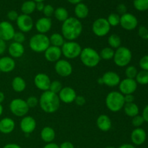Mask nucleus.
Listing matches in <instances>:
<instances>
[{"instance_id":"obj_1","label":"nucleus","mask_w":148,"mask_h":148,"mask_svg":"<svg viewBox=\"0 0 148 148\" xmlns=\"http://www.w3.org/2000/svg\"><path fill=\"white\" fill-rule=\"evenodd\" d=\"M82 25L79 19L69 17L62 23V35L67 40H75L80 36L82 32Z\"/></svg>"},{"instance_id":"obj_2","label":"nucleus","mask_w":148,"mask_h":148,"mask_svg":"<svg viewBox=\"0 0 148 148\" xmlns=\"http://www.w3.org/2000/svg\"><path fill=\"white\" fill-rule=\"evenodd\" d=\"M60 100L57 94L50 90L43 92L39 98V105L42 111L47 114H53L60 107Z\"/></svg>"},{"instance_id":"obj_3","label":"nucleus","mask_w":148,"mask_h":148,"mask_svg":"<svg viewBox=\"0 0 148 148\" xmlns=\"http://www.w3.org/2000/svg\"><path fill=\"white\" fill-rule=\"evenodd\" d=\"M125 104L124 95L119 91H111L106 98V106L110 111L119 112L123 109Z\"/></svg>"},{"instance_id":"obj_4","label":"nucleus","mask_w":148,"mask_h":148,"mask_svg":"<svg viewBox=\"0 0 148 148\" xmlns=\"http://www.w3.org/2000/svg\"><path fill=\"white\" fill-rule=\"evenodd\" d=\"M79 58H80L82 64L90 68L96 66L101 60L99 53H98L97 51L90 47L82 49L79 55Z\"/></svg>"},{"instance_id":"obj_5","label":"nucleus","mask_w":148,"mask_h":148,"mask_svg":"<svg viewBox=\"0 0 148 148\" xmlns=\"http://www.w3.org/2000/svg\"><path fill=\"white\" fill-rule=\"evenodd\" d=\"M50 46L49 37L46 34L38 33L32 36L29 40L30 49L36 53H44Z\"/></svg>"},{"instance_id":"obj_6","label":"nucleus","mask_w":148,"mask_h":148,"mask_svg":"<svg viewBox=\"0 0 148 148\" xmlns=\"http://www.w3.org/2000/svg\"><path fill=\"white\" fill-rule=\"evenodd\" d=\"M113 59L116 66L119 67H125L131 62L132 59V53L127 47L120 46L119 48L116 49Z\"/></svg>"},{"instance_id":"obj_7","label":"nucleus","mask_w":148,"mask_h":148,"mask_svg":"<svg viewBox=\"0 0 148 148\" xmlns=\"http://www.w3.org/2000/svg\"><path fill=\"white\" fill-rule=\"evenodd\" d=\"M62 55L67 59H74L79 57L82 51V47L75 40L65 41L61 47Z\"/></svg>"},{"instance_id":"obj_8","label":"nucleus","mask_w":148,"mask_h":148,"mask_svg":"<svg viewBox=\"0 0 148 148\" xmlns=\"http://www.w3.org/2000/svg\"><path fill=\"white\" fill-rule=\"evenodd\" d=\"M10 110L12 114L17 117H24L29 111V107L25 100L14 98L10 102Z\"/></svg>"},{"instance_id":"obj_9","label":"nucleus","mask_w":148,"mask_h":148,"mask_svg":"<svg viewBox=\"0 0 148 148\" xmlns=\"http://www.w3.org/2000/svg\"><path fill=\"white\" fill-rule=\"evenodd\" d=\"M111 27L106 18L100 17L93 22L92 25V30L95 36L101 38L107 36L111 30Z\"/></svg>"},{"instance_id":"obj_10","label":"nucleus","mask_w":148,"mask_h":148,"mask_svg":"<svg viewBox=\"0 0 148 148\" xmlns=\"http://www.w3.org/2000/svg\"><path fill=\"white\" fill-rule=\"evenodd\" d=\"M54 69L56 74L62 77H67L70 76L73 72L72 65L66 59H59L56 62L54 65Z\"/></svg>"},{"instance_id":"obj_11","label":"nucleus","mask_w":148,"mask_h":148,"mask_svg":"<svg viewBox=\"0 0 148 148\" xmlns=\"http://www.w3.org/2000/svg\"><path fill=\"white\" fill-rule=\"evenodd\" d=\"M119 25L124 30L131 31L137 28L138 25V20L134 14L127 12L121 15Z\"/></svg>"},{"instance_id":"obj_12","label":"nucleus","mask_w":148,"mask_h":148,"mask_svg":"<svg viewBox=\"0 0 148 148\" xmlns=\"http://www.w3.org/2000/svg\"><path fill=\"white\" fill-rule=\"evenodd\" d=\"M16 23L19 30L24 33H28L32 30L34 26V23L32 17L30 15L24 14L19 15L18 18L16 20Z\"/></svg>"},{"instance_id":"obj_13","label":"nucleus","mask_w":148,"mask_h":148,"mask_svg":"<svg viewBox=\"0 0 148 148\" xmlns=\"http://www.w3.org/2000/svg\"><path fill=\"white\" fill-rule=\"evenodd\" d=\"M15 33L14 26L9 21L0 22V38L4 41L12 40Z\"/></svg>"},{"instance_id":"obj_14","label":"nucleus","mask_w":148,"mask_h":148,"mask_svg":"<svg viewBox=\"0 0 148 148\" xmlns=\"http://www.w3.org/2000/svg\"><path fill=\"white\" fill-rule=\"evenodd\" d=\"M119 86V92L124 95L133 94L137 89V83L134 79L125 78L120 82Z\"/></svg>"},{"instance_id":"obj_15","label":"nucleus","mask_w":148,"mask_h":148,"mask_svg":"<svg viewBox=\"0 0 148 148\" xmlns=\"http://www.w3.org/2000/svg\"><path fill=\"white\" fill-rule=\"evenodd\" d=\"M77 95L76 93V91L71 87H63L58 94V96H59L61 102L66 104H69L75 102Z\"/></svg>"},{"instance_id":"obj_16","label":"nucleus","mask_w":148,"mask_h":148,"mask_svg":"<svg viewBox=\"0 0 148 148\" xmlns=\"http://www.w3.org/2000/svg\"><path fill=\"white\" fill-rule=\"evenodd\" d=\"M36 121L30 116H25L23 117L20 123V130L25 134H30L35 131L36 128Z\"/></svg>"},{"instance_id":"obj_17","label":"nucleus","mask_w":148,"mask_h":148,"mask_svg":"<svg viewBox=\"0 0 148 148\" xmlns=\"http://www.w3.org/2000/svg\"><path fill=\"white\" fill-rule=\"evenodd\" d=\"M50 77L49 75L45 73H38L35 76L34 84L35 86L38 90L42 91H46L49 90V87L51 85Z\"/></svg>"},{"instance_id":"obj_18","label":"nucleus","mask_w":148,"mask_h":148,"mask_svg":"<svg viewBox=\"0 0 148 148\" xmlns=\"http://www.w3.org/2000/svg\"><path fill=\"white\" fill-rule=\"evenodd\" d=\"M103 82V85L110 88H114V87L118 86L121 82V78L120 76L115 72L113 71H108L105 72L101 77Z\"/></svg>"},{"instance_id":"obj_19","label":"nucleus","mask_w":148,"mask_h":148,"mask_svg":"<svg viewBox=\"0 0 148 148\" xmlns=\"http://www.w3.org/2000/svg\"><path fill=\"white\" fill-rule=\"evenodd\" d=\"M62 56L61 48L50 46L44 52L45 59L49 62H55L61 59Z\"/></svg>"},{"instance_id":"obj_20","label":"nucleus","mask_w":148,"mask_h":148,"mask_svg":"<svg viewBox=\"0 0 148 148\" xmlns=\"http://www.w3.org/2000/svg\"><path fill=\"white\" fill-rule=\"evenodd\" d=\"M147 139V134L145 130L141 127L135 128L131 133L132 143L134 145H142L145 143Z\"/></svg>"},{"instance_id":"obj_21","label":"nucleus","mask_w":148,"mask_h":148,"mask_svg":"<svg viewBox=\"0 0 148 148\" xmlns=\"http://www.w3.org/2000/svg\"><path fill=\"white\" fill-rule=\"evenodd\" d=\"M35 27L38 33L46 34L51 30L52 27L51 19L46 17H40L36 21Z\"/></svg>"},{"instance_id":"obj_22","label":"nucleus","mask_w":148,"mask_h":148,"mask_svg":"<svg viewBox=\"0 0 148 148\" xmlns=\"http://www.w3.org/2000/svg\"><path fill=\"white\" fill-rule=\"evenodd\" d=\"M16 63L13 58L10 56H2L0 58V71L4 73L11 72L15 69Z\"/></svg>"},{"instance_id":"obj_23","label":"nucleus","mask_w":148,"mask_h":148,"mask_svg":"<svg viewBox=\"0 0 148 148\" xmlns=\"http://www.w3.org/2000/svg\"><path fill=\"white\" fill-rule=\"evenodd\" d=\"M8 53L10 57L13 58V59H19L24 54V46L23 45V43L12 42L8 47Z\"/></svg>"},{"instance_id":"obj_24","label":"nucleus","mask_w":148,"mask_h":148,"mask_svg":"<svg viewBox=\"0 0 148 148\" xmlns=\"http://www.w3.org/2000/svg\"><path fill=\"white\" fill-rule=\"evenodd\" d=\"M96 125L101 131L106 132L109 131L112 127V121L108 116L106 114H101L97 118Z\"/></svg>"},{"instance_id":"obj_25","label":"nucleus","mask_w":148,"mask_h":148,"mask_svg":"<svg viewBox=\"0 0 148 148\" xmlns=\"http://www.w3.org/2000/svg\"><path fill=\"white\" fill-rule=\"evenodd\" d=\"M15 128V122L12 119L5 117L0 120V132L9 134L12 132Z\"/></svg>"},{"instance_id":"obj_26","label":"nucleus","mask_w":148,"mask_h":148,"mask_svg":"<svg viewBox=\"0 0 148 148\" xmlns=\"http://www.w3.org/2000/svg\"><path fill=\"white\" fill-rule=\"evenodd\" d=\"M56 137V132L51 127H45L40 131V138L44 143H53Z\"/></svg>"},{"instance_id":"obj_27","label":"nucleus","mask_w":148,"mask_h":148,"mask_svg":"<svg viewBox=\"0 0 148 148\" xmlns=\"http://www.w3.org/2000/svg\"><path fill=\"white\" fill-rule=\"evenodd\" d=\"M75 14L76 16V18L79 19H85L86 18L89 14V9L88 6L84 3H79L76 4L75 7Z\"/></svg>"},{"instance_id":"obj_28","label":"nucleus","mask_w":148,"mask_h":148,"mask_svg":"<svg viewBox=\"0 0 148 148\" xmlns=\"http://www.w3.org/2000/svg\"><path fill=\"white\" fill-rule=\"evenodd\" d=\"M12 88L16 92H22L25 90L26 82L21 77H15L12 81Z\"/></svg>"},{"instance_id":"obj_29","label":"nucleus","mask_w":148,"mask_h":148,"mask_svg":"<svg viewBox=\"0 0 148 148\" xmlns=\"http://www.w3.org/2000/svg\"><path fill=\"white\" fill-rule=\"evenodd\" d=\"M123 109H124L126 115L129 117H131V118L139 115V112H140L139 106L137 104L134 103V102L130 103H125Z\"/></svg>"},{"instance_id":"obj_30","label":"nucleus","mask_w":148,"mask_h":148,"mask_svg":"<svg viewBox=\"0 0 148 148\" xmlns=\"http://www.w3.org/2000/svg\"><path fill=\"white\" fill-rule=\"evenodd\" d=\"M49 41L51 46L61 48L64 43L65 39L60 33H54L49 37Z\"/></svg>"},{"instance_id":"obj_31","label":"nucleus","mask_w":148,"mask_h":148,"mask_svg":"<svg viewBox=\"0 0 148 148\" xmlns=\"http://www.w3.org/2000/svg\"><path fill=\"white\" fill-rule=\"evenodd\" d=\"M36 2L33 0H28L23 3L21 6V11L23 14L30 15L36 10Z\"/></svg>"},{"instance_id":"obj_32","label":"nucleus","mask_w":148,"mask_h":148,"mask_svg":"<svg viewBox=\"0 0 148 148\" xmlns=\"http://www.w3.org/2000/svg\"><path fill=\"white\" fill-rule=\"evenodd\" d=\"M55 18L59 22H64L66 20L69 18V12H68L67 10L64 7H58L54 10V13H53Z\"/></svg>"},{"instance_id":"obj_33","label":"nucleus","mask_w":148,"mask_h":148,"mask_svg":"<svg viewBox=\"0 0 148 148\" xmlns=\"http://www.w3.org/2000/svg\"><path fill=\"white\" fill-rule=\"evenodd\" d=\"M108 43L111 49H117L121 46V39L117 34H111L108 36Z\"/></svg>"},{"instance_id":"obj_34","label":"nucleus","mask_w":148,"mask_h":148,"mask_svg":"<svg viewBox=\"0 0 148 148\" xmlns=\"http://www.w3.org/2000/svg\"><path fill=\"white\" fill-rule=\"evenodd\" d=\"M115 51L111 47H105L100 51L99 55L101 59L103 60H111L114 56Z\"/></svg>"},{"instance_id":"obj_35","label":"nucleus","mask_w":148,"mask_h":148,"mask_svg":"<svg viewBox=\"0 0 148 148\" xmlns=\"http://www.w3.org/2000/svg\"><path fill=\"white\" fill-rule=\"evenodd\" d=\"M135 80L137 84L140 85H147L148 84V71L141 70L138 72L135 77Z\"/></svg>"},{"instance_id":"obj_36","label":"nucleus","mask_w":148,"mask_h":148,"mask_svg":"<svg viewBox=\"0 0 148 148\" xmlns=\"http://www.w3.org/2000/svg\"><path fill=\"white\" fill-rule=\"evenodd\" d=\"M134 8L140 12H145L148 10V0H134Z\"/></svg>"},{"instance_id":"obj_37","label":"nucleus","mask_w":148,"mask_h":148,"mask_svg":"<svg viewBox=\"0 0 148 148\" xmlns=\"http://www.w3.org/2000/svg\"><path fill=\"white\" fill-rule=\"evenodd\" d=\"M120 17L121 16L117 13H111L106 20L111 27H116L120 24Z\"/></svg>"},{"instance_id":"obj_38","label":"nucleus","mask_w":148,"mask_h":148,"mask_svg":"<svg viewBox=\"0 0 148 148\" xmlns=\"http://www.w3.org/2000/svg\"><path fill=\"white\" fill-rule=\"evenodd\" d=\"M138 71L137 69L134 66L132 65H130L127 66L125 69V75L127 78H130V79H135L136 76H137Z\"/></svg>"},{"instance_id":"obj_39","label":"nucleus","mask_w":148,"mask_h":148,"mask_svg":"<svg viewBox=\"0 0 148 148\" xmlns=\"http://www.w3.org/2000/svg\"><path fill=\"white\" fill-rule=\"evenodd\" d=\"M63 88V85L62 83L59 80H53L51 82L50 87H49V90L51 92H53V93L59 94V92H60L61 90Z\"/></svg>"},{"instance_id":"obj_40","label":"nucleus","mask_w":148,"mask_h":148,"mask_svg":"<svg viewBox=\"0 0 148 148\" xmlns=\"http://www.w3.org/2000/svg\"><path fill=\"white\" fill-rule=\"evenodd\" d=\"M26 103H27V106H28L29 108H35V107L37 106L39 103V99L36 96H32L28 97L26 100Z\"/></svg>"},{"instance_id":"obj_41","label":"nucleus","mask_w":148,"mask_h":148,"mask_svg":"<svg viewBox=\"0 0 148 148\" xmlns=\"http://www.w3.org/2000/svg\"><path fill=\"white\" fill-rule=\"evenodd\" d=\"M145 122V120L143 119V117L142 116V115H137L136 116L133 117L132 120V124L136 128H138L140 127Z\"/></svg>"},{"instance_id":"obj_42","label":"nucleus","mask_w":148,"mask_h":148,"mask_svg":"<svg viewBox=\"0 0 148 148\" xmlns=\"http://www.w3.org/2000/svg\"><path fill=\"white\" fill-rule=\"evenodd\" d=\"M54 8L52 5L51 4H46L45 5L44 9L43 10V13L44 14V16L46 17H49L51 18L52 15H53V13H54Z\"/></svg>"},{"instance_id":"obj_43","label":"nucleus","mask_w":148,"mask_h":148,"mask_svg":"<svg viewBox=\"0 0 148 148\" xmlns=\"http://www.w3.org/2000/svg\"><path fill=\"white\" fill-rule=\"evenodd\" d=\"M13 40L14 42H17L19 43H23L25 41V36L24 33L21 31L15 32L13 37Z\"/></svg>"},{"instance_id":"obj_44","label":"nucleus","mask_w":148,"mask_h":148,"mask_svg":"<svg viewBox=\"0 0 148 148\" xmlns=\"http://www.w3.org/2000/svg\"><path fill=\"white\" fill-rule=\"evenodd\" d=\"M138 36L143 40H148V28L146 26L142 25L139 27Z\"/></svg>"},{"instance_id":"obj_45","label":"nucleus","mask_w":148,"mask_h":148,"mask_svg":"<svg viewBox=\"0 0 148 148\" xmlns=\"http://www.w3.org/2000/svg\"><path fill=\"white\" fill-rule=\"evenodd\" d=\"M139 64L142 70L148 71V55H145L140 59Z\"/></svg>"},{"instance_id":"obj_46","label":"nucleus","mask_w":148,"mask_h":148,"mask_svg":"<svg viewBox=\"0 0 148 148\" xmlns=\"http://www.w3.org/2000/svg\"><path fill=\"white\" fill-rule=\"evenodd\" d=\"M7 18L10 21H16L19 17V14L15 10H10L7 13Z\"/></svg>"},{"instance_id":"obj_47","label":"nucleus","mask_w":148,"mask_h":148,"mask_svg":"<svg viewBox=\"0 0 148 148\" xmlns=\"http://www.w3.org/2000/svg\"><path fill=\"white\" fill-rule=\"evenodd\" d=\"M117 10V14H119L120 15H122V14H125V13L127 12V7L125 4H119L116 7Z\"/></svg>"},{"instance_id":"obj_48","label":"nucleus","mask_w":148,"mask_h":148,"mask_svg":"<svg viewBox=\"0 0 148 148\" xmlns=\"http://www.w3.org/2000/svg\"><path fill=\"white\" fill-rule=\"evenodd\" d=\"M75 103L79 106H82L86 103V100H85V97L82 96V95H77L75 100Z\"/></svg>"},{"instance_id":"obj_49","label":"nucleus","mask_w":148,"mask_h":148,"mask_svg":"<svg viewBox=\"0 0 148 148\" xmlns=\"http://www.w3.org/2000/svg\"><path fill=\"white\" fill-rule=\"evenodd\" d=\"M6 49H7V44H6V41L0 38V56L2 55L3 53L5 52Z\"/></svg>"},{"instance_id":"obj_50","label":"nucleus","mask_w":148,"mask_h":148,"mask_svg":"<svg viewBox=\"0 0 148 148\" xmlns=\"http://www.w3.org/2000/svg\"><path fill=\"white\" fill-rule=\"evenodd\" d=\"M124 101L125 103H134V96L133 94H129V95H124Z\"/></svg>"},{"instance_id":"obj_51","label":"nucleus","mask_w":148,"mask_h":148,"mask_svg":"<svg viewBox=\"0 0 148 148\" xmlns=\"http://www.w3.org/2000/svg\"><path fill=\"white\" fill-rule=\"evenodd\" d=\"M59 148H75V146L71 142L65 141L59 145Z\"/></svg>"},{"instance_id":"obj_52","label":"nucleus","mask_w":148,"mask_h":148,"mask_svg":"<svg viewBox=\"0 0 148 148\" xmlns=\"http://www.w3.org/2000/svg\"><path fill=\"white\" fill-rule=\"evenodd\" d=\"M142 116L143 117L145 120V122L148 123V105L146 106L144 108L143 111V114H142Z\"/></svg>"},{"instance_id":"obj_53","label":"nucleus","mask_w":148,"mask_h":148,"mask_svg":"<svg viewBox=\"0 0 148 148\" xmlns=\"http://www.w3.org/2000/svg\"><path fill=\"white\" fill-rule=\"evenodd\" d=\"M45 4H43V2H36V10H38L39 12H43V9H44Z\"/></svg>"},{"instance_id":"obj_54","label":"nucleus","mask_w":148,"mask_h":148,"mask_svg":"<svg viewBox=\"0 0 148 148\" xmlns=\"http://www.w3.org/2000/svg\"><path fill=\"white\" fill-rule=\"evenodd\" d=\"M3 148H22L19 145L15 144V143H9V144L5 145Z\"/></svg>"},{"instance_id":"obj_55","label":"nucleus","mask_w":148,"mask_h":148,"mask_svg":"<svg viewBox=\"0 0 148 148\" xmlns=\"http://www.w3.org/2000/svg\"><path fill=\"white\" fill-rule=\"evenodd\" d=\"M43 148H59V145L54 143H47Z\"/></svg>"},{"instance_id":"obj_56","label":"nucleus","mask_w":148,"mask_h":148,"mask_svg":"<svg viewBox=\"0 0 148 148\" xmlns=\"http://www.w3.org/2000/svg\"><path fill=\"white\" fill-rule=\"evenodd\" d=\"M119 148H136L134 145L131 144H123L121 146H119Z\"/></svg>"},{"instance_id":"obj_57","label":"nucleus","mask_w":148,"mask_h":148,"mask_svg":"<svg viewBox=\"0 0 148 148\" xmlns=\"http://www.w3.org/2000/svg\"><path fill=\"white\" fill-rule=\"evenodd\" d=\"M68 2H69L70 4H79V3L82 2V0H67Z\"/></svg>"},{"instance_id":"obj_58","label":"nucleus","mask_w":148,"mask_h":148,"mask_svg":"<svg viewBox=\"0 0 148 148\" xmlns=\"http://www.w3.org/2000/svg\"><path fill=\"white\" fill-rule=\"evenodd\" d=\"M4 99H5V95H4V93L1 91H0V103H2L4 102Z\"/></svg>"},{"instance_id":"obj_59","label":"nucleus","mask_w":148,"mask_h":148,"mask_svg":"<svg viewBox=\"0 0 148 148\" xmlns=\"http://www.w3.org/2000/svg\"><path fill=\"white\" fill-rule=\"evenodd\" d=\"M97 82H98V83L99 84V85H103V79L101 77L98 78V80H97Z\"/></svg>"},{"instance_id":"obj_60","label":"nucleus","mask_w":148,"mask_h":148,"mask_svg":"<svg viewBox=\"0 0 148 148\" xmlns=\"http://www.w3.org/2000/svg\"><path fill=\"white\" fill-rule=\"evenodd\" d=\"M3 111H4V108H3L2 105H1V104L0 103V116H1L2 115Z\"/></svg>"},{"instance_id":"obj_61","label":"nucleus","mask_w":148,"mask_h":148,"mask_svg":"<svg viewBox=\"0 0 148 148\" xmlns=\"http://www.w3.org/2000/svg\"><path fill=\"white\" fill-rule=\"evenodd\" d=\"M35 2H43L45 0H33Z\"/></svg>"},{"instance_id":"obj_62","label":"nucleus","mask_w":148,"mask_h":148,"mask_svg":"<svg viewBox=\"0 0 148 148\" xmlns=\"http://www.w3.org/2000/svg\"><path fill=\"white\" fill-rule=\"evenodd\" d=\"M105 148H116V147H114V146H107V147H106Z\"/></svg>"},{"instance_id":"obj_63","label":"nucleus","mask_w":148,"mask_h":148,"mask_svg":"<svg viewBox=\"0 0 148 148\" xmlns=\"http://www.w3.org/2000/svg\"><path fill=\"white\" fill-rule=\"evenodd\" d=\"M1 71H0V75H1Z\"/></svg>"}]
</instances>
